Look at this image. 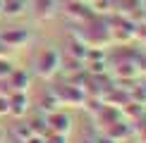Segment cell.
<instances>
[{"label": "cell", "instance_id": "6da1fadb", "mask_svg": "<svg viewBox=\"0 0 146 143\" xmlns=\"http://www.w3.org/2000/svg\"><path fill=\"white\" fill-rule=\"evenodd\" d=\"M60 64H62V60H60V55L53 50V48H43V50L36 55V60H34L36 74H38L41 79H50V76L60 69Z\"/></svg>", "mask_w": 146, "mask_h": 143}, {"label": "cell", "instance_id": "7a4b0ae2", "mask_svg": "<svg viewBox=\"0 0 146 143\" xmlns=\"http://www.w3.org/2000/svg\"><path fill=\"white\" fill-rule=\"evenodd\" d=\"M46 124H48V131H55V134H70V129H72V119L58 110L46 117Z\"/></svg>", "mask_w": 146, "mask_h": 143}, {"label": "cell", "instance_id": "3957f363", "mask_svg": "<svg viewBox=\"0 0 146 143\" xmlns=\"http://www.w3.org/2000/svg\"><path fill=\"white\" fill-rule=\"evenodd\" d=\"M7 115H15V117H22V115H27V110H29V100H27V95H24V91H15V93H10L7 95Z\"/></svg>", "mask_w": 146, "mask_h": 143}, {"label": "cell", "instance_id": "277c9868", "mask_svg": "<svg viewBox=\"0 0 146 143\" xmlns=\"http://www.w3.org/2000/svg\"><path fill=\"white\" fill-rule=\"evenodd\" d=\"M36 19H50L55 14V0H36Z\"/></svg>", "mask_w": 146, "mask_h": 143}, {"label": "cell", "instance_id": "5b68a950", "mask_svg": "<svg viewBox=\"0 0 146 143\" xmlns=\"http://www.w3.org/2000/svg\"><path fill=\"white\" fill-rule=\"evenodd\" d=\"M0 10L7 17H19L22 12L27 10V5H24V0H3V3H0Z\"/></svg>", "mask_w": 146, "mask_h": 143}, {"label": "cell", "instance_id": "8992f818", "mask_svg": "<svg viewBox=\"0 0 146 143\" xmlns=\"http://www.w3.org/2000/svg\"><path fill=\"white\" fill-rule=\"evenodd\" d=\"M10 81L15 83V91H24V88L29 86V76L24 74V72H19V69H12V74H10Z\"/></svg>", "mask_w": 146, "mask_h": 143}, {"label": "cell", "instance_id": "52a82bcc", "mask_svg": "<svg viewBox=\"0 0 146 143\" xmlns=\"http://www.w3.org/2000/svg\"><path fill=\"white\" fill-rule=\"evenodd\" d=\"M46 143H67V134H55V131H48L43 136Z\"/></svg>", "mask_w": 146, "mask_h": 143}, {"label": "cell", "instance_id": "ba28073f", "mask_svg": "<svg viewBox=\"0 0 146 143\" xmlns=\"http://www.w3.org/2000/svg\"><path fill=\"white\" fill-rule=\"evenodd\" d=\"M15 136H19V143H24L29 136H34V131L29 129V124H19V127L15 129Z\"/></svg>", "mask_w": 146, "mask_h": 143}, {"label": "cell", "instance_id": "9c48e42d", "mask_svg": "<svg viewBox=\"0 0 146 143\" xmlns=\"http://www.w3.org/2000/svg\"><path fill=\"white\" fill-rule=\"evenodd\" d=\"M24 143H46V141H43V136H36V134H34V136H29Z\"/></svg>", "mask_w": 146, "mask_h": 143}, {"label": "cell", "instance_id": "30bf717a", "mask_svg": "<svg viewBox=\"0 0 146 143\" xmlns=\"http://www.w3.org/2000/svg\"><path fill=\"white\" fill-rule=\"evenodd\" d=\"M5 48H7V45H5V43H3V41H0V57H3V55H5Z\"/></svg>", "mask_w": 146, "mask_h": 143}, {"label": "cell", "instance_id": "8fae6325", "mask_svg": "<svg viewBox=\"0 0 146 143\" xmlns=\"http://www.w3.org/2000/svg\"><path fill=\"white\" fill-rule=\"evenodd\" d=\"M89 143H98V141H96V138H91V141H89Z\"/></svg>", "mask_w": 146, "mask_h": 143}]
</instances>
